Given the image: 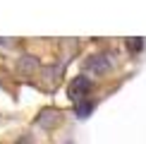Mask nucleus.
Returning a JSON list of instances; mask_svg holds the SVG:
<instances>
[{
  "mask_svg": "<svg viewBox=\"0 0 146 144\" xmlns=\"http://www.w3.org/2000/svg\"><path fill=\"white\" fill-rule=\"evenodd\" d=\"M91 91V79H89V77H74V79H72V84H70V96H72V99H74V101H79V99H82V96H86Z\"/></svg>",
  "mask_w": 146,
  "mask_h": 144,
  "instance_id": "obj_1",
  "label": "nucleus"
},
{
  "mask_svg": "<svg viewBox=\"0 0 146 144\" xmlns=\"http://www.w3.org/2000/svg\"><path fill=\"white\" fill-rule=\"evenodd\" d=\"M108 65H110V58H106V55H94L86 63V67L91 72H103V70H108Z\"/></svg>",
  "mask_w": 146,
  "mask_h": 144,
  "instance_id": "obj_2",
  "label": "nucleus"
},
{
  "mask_svg": "<svg viewBox=\"0 0 146 144\" xmlns=\"http://www.w3.org/2000/svg\"><path fill=\"white\" fill-rule=\"evenodd\" d=\"M91 111H94V101H84V103H77V115H79V118H86Z\"/></svg>",
  "mask_w": 146,
  "mask_h": 144,
  "instance_id": "obj_3",
  "label": "nucleus"
},
{
  "mask_svg": "<svg viewBox=\"0 0 146 144\" xmlns=\"http://www.w3.org/2000/svg\"><path fill=\"white\" fill-rule=\"evenodd\" d=\"M127 46H129L132 51H139V48L144 46V41H141V39H134V41H129V43H127Z\"/></svg>",
  "mask_w": 146,
  "mask_h": 144,
  "instance_id": "obj_4",
  "label": "nucleus"
}]
</instances>
